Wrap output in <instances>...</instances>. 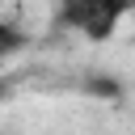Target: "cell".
<instances>
[{
	"label": "cell",
	"mask_w": 135,
	"mask_h": 135,
	"mask_svg": "<svg viewBox=\"0 0 135 135\" xmlns=\"http://www.w3.org/2000/svg\"><path fill=\"white\" fill-rule=\"evenodd\" d=\"M135 0H55V25H68L84 34L89 42L114 38L118 21L131 13Z\"/></svg>",
	"instance_id": "6da1fadb"
},
{
	"label": "cell",
	"mask_w": 135,
	"mask_h": 135,
	"mask_svg": "<svg viewBox=\"0 0 135 135\" xmlns=\"http://www.w3.org/2000/svg\"><path fill=\"white\" fill-rule=\"evenodd\" d=\"M21 46H25V34H21L13 21H4V17H0V63H8Z\"/></svg>",
	"instance_id": "7a4b0ae2"
},
{
	"label": "cell",
	"mask_w": 135,
	"mask_h": 135,
	"mask_svg": "<svg viewBox=\"0 0 135 135\" xmlns=\"http://www.w3.org/2000/svg\"><path fill=\"white\" fill-rule=\"evenodd\" d=\"M84 93H93V97H110V101H118V97H122V84H118L114 76H89V80H84Z\"/></svg>",
	"instance_id": "3957f363"
},
{
	"label": "cell",
	"mask_w": 135,
	"mask_h": 135,
	"mask_svg": "<svg viewBox=\"0 0 135 135\" xmlns=\"http://www.w3.org/2000/svg\"><path fill=\"white\" fill-rule=\"evenodd\" d=\"M4 93H8V84H4V80H0V97H4Z\"/></svg>",
	"instance_id": "277c9868"
}]
</instances>
